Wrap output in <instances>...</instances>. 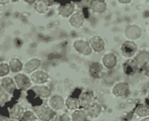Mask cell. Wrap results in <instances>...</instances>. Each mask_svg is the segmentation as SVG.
<instances>
[{
    "label": "cell",
    "instance_id": "6da1fadb",
    "mask_svg": "<svg viewBox=\"0 0 149 121\" xmlns=\"http://www.w3.org/2000/svg\"><path fill=\"white\" fill-rule=\"evenodd\" d=\"M33 111L37 114V117L41 120H52L56 117V111L50 105H37L33 106Z\"/></svg>",
    "mask_w": 149,
    "mask_h": 121
},
{
    "label": "cell",
    "instance_id": "7a4b0ae2",
    "mask_svg": "<svg viewBox=\"0 0 149 121\" xmlns=\"http://www.w3.org/2000/svg\"><path fill=\"white\" fill-rule=\"evenodd\" d=\"M80 107L82 109L87 110L90 106L95 102V94L91 90H86L80 94Z\"/></svg>",
    "mask_w": 149,
    "mask_h": 121
},
{
    "label": "cell",
    "instance_id": "3957f363",
    "mask_svg": "<svg viewBox=\"0 0 149 121\" xmlns=\"http://www.w3.org/2000/svg\"><path fill=\"white\" fill-rule=\"evenodd\" d=\"M129 92H130L129 86L125 82H118L115 83L112 89L113 95L118 98L127 97L129 95Z\"/></svg>",
    "mask_w": 149,
    "mask_h": 121
},
{
    "label": "cell",
    "instance_id": "277c9868",
    "mask_svg": "<svg viewBox=\"0 0 149 121\" xmlns=\"http://www.w3.org/2000/svg\"><path fill=\"white\" fill-rule=\"evenodd\" d=\"M73 46L77 52L82 55H85V56H89L93 52V49L91 48L90 42L84 41V40L74 41L73 43Z\"/></svg>",
    "mask_w": 149,
    "mask_h": 121
},
{
    "label": "cell",
    "instance_id": "5b68a950",
    "mask_svg": "<svg viewBox=\"0 0 149 121\" xmlns=\"http://www.w3.org/2000/svg\"><path fill=\"white\" fill-rule=\"evenodd\" d=\"M138 50V45L133 41H126L121 45L122 54L126 58H132Z\"/></svg>",
    "mask_w": 149,
    "mask_h": 121
},
{
    "label": "cell",
    "instance_id": "8992f818",
    "mask_svg": "<svg viewBox=\"0 0 149 121\" xmlns=\"http://www.w3.org/2000/svg\"><path fill=\"white\" fill-rule=\"evenodd\" d=\"M17 87L20 90L26 91L32 87V79L25 74H17L14 77Z\"/></svg>",
    "mask_w": 149,
    "mask_h": 121
},
{
    "label": "cell",
    "instance_id": "52a82bcc",
    "mask_svg": "<svg viewBox=\"0 0 149 121\" xmlns=\"http://www.w3.org/2000/svg\"><path fill=\"white\" fill-rule=\"evenodd\" d=\"M124 35L129 41H135L142 36V29L139 25L133 24L128 26L124 30Z\"/></svg>",
    "mask_w": 149,
    "mask_h": 121
},
{
    "label": "cell",
    "instance_id": "ba28073f",
    "mask_svg": "<svg viewBox=\"0 0 149 121\" xmlns=\"http://www.w3.org/2000/svg\"><path fill=\"white\" fill-rule=\"evenodd\" d=\"M139 63L134 59H128L123 63V74L127 76H133L139 71Z\"/></svg>",
    "mask_w": 149,
    "mask_h": 121
},
{
    "label": "cell",
    "instance_id": "9c48e42d",
    "mask_svg": "<svg viewBox=\"0 0 149 121\" xmlns=\"http://www.w3.org/2000/svg\"><path fill=\"white\" fill-rule=\"evenodd\" d=\"M32 82L36 85H42L47 82L49 80V74L43 70H37L32 74Z\"/></svg>",
    "mask_w": 149,
    "mask_h": 121
},
{
    "label": "cell",
    "instance_id": "30bf717a",
    "mask_svg": "<svg viewBox=\"0 0 149 121\" xmlns=\"http://www.w3.org/2000/svg\"><path fill=\"white\" fill-rule=\"evenodd\" d=\"M1 87L2 88L9 94L14 93L17 89V84L14 78L13 79L9 77H3L1 79Z\"/></svg>",
    "mask_w": 149,
    "mask_h": 121
},
{
    "label": "cell",
    "instance_id": "8fae6325",
    "mask_svg": "<svg viewBox=\"0 0 149 121\" xmlns=\"http://www.w3.org/2000/svg\"><path fill=\"white\" fill-rule=\"evenodd\" d=\"M91 48L96 53H100L104 50L105 48V43L104 40L100 36H94L90 39L89 41Z\"/></svg>",
    "mask_w": 149,
    "mask_h": 121
},
{
    "label": "cell",
    "instance_id": "7c38bea8",
    "mask_svg": "<svg viewBox=\"0 0 149 121\" xmlns=\"http://www.w3.org/2000/svg\"><path fill=\"white\" fill-rule=\"evenodd\" d=\"M102 63L107 69H114L118 63L117 56L113 53H107L102 58Z\"/></svg>",
    "mask_w": 149,
    "mask_h": 121
},
{
    "label": "cell",
    "instance_id": "4fadbf2b",
    "mask_svg": "<svg viewBox=\"0 0 149 121\" xmlns=\"http://www.w3.org/2000/svg\"><path fill=\"white\" fill-rule=\"evenodd\" d=\"M90 8L92 12L102 14L107 10V3L105 0H91L90 2Z\"/></svg>",
    "mask_w": 149,
    "mask_h": 121
},
{
    "label": "cell",
    "instance_id": "5bb4252c",
    "mask_svg": "<svg viewBox=\"0 0 149 121\" xmlns=\"http://www.w3.org/2000/svg\"><path fill=\"white\" fill-rule=\"evenodd\" d=\"M41 64H42V61L38 58L29 59L23 66V72L25 74H32L33 72L37 71L40 68Z\"/></svg>",
    "mask_w": 149,
    "mask_h": 121
},
{
    "label": "cell",
    "instance_id": "9a60e30c",
    "mask_svg": "<svg viewBox=\"0 0 149 121\" xmlns=\"http://www.w3.org/2000/svg\"><path fill=\"white\" fill-rule=\"evenodd\" d=\"M49 105L56 111H59L63 110L65 105V102L62 96L59 95H54L52 96L49 99Z\"/></svg>",
    "mask_w": 149,
    "mask_h": 121
},
{
    "label": "cell",
    "instance_id": "2e32d148",
    "mask_svg": "<svg viewBox=\"0 0 149 121\" xmlns=\"http://www.w3.org/2000/svg\"><path fill=\"white\" fill-rule=\"evenodd\" d=\"M89 73L92 78L100 79L104 74V65L98 62L92 63L89 68Z\"/></svg>",
    "mask_w": 149,
    "mask_h": 121
},
{
    "label": "cell",
    "instance_id": "e0dca14e",
    "mask_svg": "<svg viewBox=\"0 0 149 121\" xmlns=\"http://www.w3.org/2000/svg\"><path fill=\"white\" fill-rule=\"evenodd\" d=\"M32 91L34 94L40 97V98H48L52 95V91L51 89L47 87V86H40V85H36L32 87Z\"/></svg>",
    "mask_w": 149,
    "mask_h": 121
},
{
    "label": "cell",
    "instance_id": "ac0fdd59",
    "mask_svg": "<svg viewBox=\"0 0 149 121\" xmlns=\"http://www.w3.org/2000/svg\"><path fill=\"white\" fill-rule=\"evenodd\" d=\"M84 22H85V16L80 12H74L70 16L69 23L73 28H80L83 26Z\"/></svg>",
    "mask_w": 149,
    "mask_h": 121
},
{
    "label": "cell",
    "instance_id": "d6986e66",
    "mask_svg": "<svg viewBox=\"0 0 149 121\" xmlns=\"http://www.w3.org/2000/svg\"><path fill=\"white\" fill-rule=\"evenodd\" d=\"M74 12V5L73 3H69L59 7L58 13L63 17H70Z\"/></svg>",
    "mask_w": 149,
    "mask_h": 121
},
{
    "label": "cell",
    "instance_id": "ffe728a7",
    "mask_svg": "<svg viewBox=\"0 0 149 121\" xmlns=\"http://www.w3.org/2000/svg\"><path fill=\"white\" fill-rule=\"evenodd\" d=\"M134 58L137 61V63H139V66L145 67L149 63V51L145 50H141L136 54Z\"/></svg>",
    "mask_w": 149,
    "mask_h": 121
},
{
    "label": "cell",
    "instance_id": "44dd1931",
    "mask_svg": "<svg viewBox=\"0 0 149 121\" xmlns=\"http://www.w3.org/2000/svg\"><path fill=\"white\" fill-rule=\"evenodd\" d=\"M86 111L90 118L95 119L100 116L102 112V105L98 102H94V104L90 106Z\"/></svg>",
    "mask_w": 149,
    "mask_h": 121
},
{
    "label": "cell",
    "instance_id": "7402d4cb",
    "mask_svg": "<svg viewBox=\"0 0 149 121\" xmlns=\"http://www.w3.org/2000/svg\"><path fill=\"white\" fill-rule=\"evenodd\" d=\"M87 111L85 109H76L71 114V120L73 121H86L89 119Z\"/></svg>",
    "mask_w": 149,
    "mask_h": 121
},
{
    "label": "cell",
    "instance_id": "603a6c76",
    "mask_svg": "<svg viewBox=\"0 0 149 121\" xmlns=\"http://www.w3.org/2000/svg\"><path fill=\"white\" fill-rule=\"evenodd\" d=\"M9 67H10L11 72L12 73H14V74H17V73H20L22 70H23V64L21 62L20 59L17 58H11L10 61H9Z\"/></svg>",
    "mask_w": 149,
    "mask_h": 121
},
{
    "label": "cell",
    "instance_id": "cb8c5ba5",
    "mask_svg": "<svg viewBox=\"0 0 149 121\" xmlns=\"http://www.w3.org/2000/svg\"><path fill=\"white\" fill-rule=\"evenodd\" d=\"M134 112L137 116L141 118H145L147 116H149V105L148 104H139L136 107Z\"/></svg>",
    "mask_w": 149,
    "mask_h": 121
},
{
    "label": "cell",
    "instance_id": "d4e9b609",
    "mask_svg": "<svg viewBox=\"0 0 149 121\" xmlns=\"http://www.w3.org/2000/svg\"><path fill=\"white\" fill-rule=\"evenodd\" d=\"M65 106L70 111H74L80 107V100L79 97L69 96L65 100Z\"/></svg>",
    "mask_w": 149,
    "mask_h": 121
},
{
    "label": "cell",
    "instance_id": "484cf974",
    "mask_svg": "<svg viewBox=\"0 0 149 121\" xmlns=\"http://www.w3.org/2000/svg\"><path fill=\"white\" fill-rule=\"evenodd\" d=\"M24 112H25L24 111V108L21 105H16L12 108L11 116L14 120H21L23 114H24Z\"/></svg>",
    "mask_w": 149,
    "mask_h": 121
},
{
    "label": "cell",
    "instance_id": "4316f807",
    "mask_svg": "<svg viewBox=\"0 0 149 121\" xmlns=\"http://www.w3.org/2000/svg\"><path fill=\"white\" fill-rule=\"evenodd\" d=\"M48 8L49 6L47 4H46L44 2H42V0H38L35 3V10L37 11L38 13L40 14H43V13H46L48 11Z\"/></svg>",
    "mask_w": 149,
    "mask_h": 121
},
{
    "label": "cell",
    "instance_id": "83f0119b",
    "mask_svg": "<svg viewBox=\"0 0 149 121\" xmlns=\"http://www.w3.org/2000/svg\"><path fill=\"white\" fill-rule=\"evenodd\" d=\"M37 120H38V117H37V114L34 112V111H25L21 119V120L25 121H35Z\"/></svg>",
    "mask_w": 149,
    "mask_h": 121
},
{
    "label": "cell",
    "instance_id": "f1b7e54d",
    "mask_svg": "<svg viewBox=\"0 0 149 121\" xmlns=\"http://www.w3.org/2000/svg\"><path fill=\"white\" fill-rule=\"evenodd\" d=\"M11 69L8 63H2L0 64V76H1V78H3V77H6L7 75H8Z\"/></svg>",
    "mask_w": 149,
    "mask_h": 121
},
{
    "label": "cell",
    "instance_id": "f546056e",
    "mask_svg": "<svg viewBox=\"0 0 149 121\" xmlns=\"http://www.w3.org/2000/svg\"><path fill=\"white\" fill-rule=\"evenodd\" d=\"M59 120H71V117H70L67 114H63L62 116L59 117Z\"/></svg>",
    "mask_w": 149,
    "mask_h": 121
},
{
    "label": "cell",
    "instance_id": "4dcf8cb0",
    "mask_svg": "<svg viewBox=\"0 0 149 121\" xmlns=\"http://www.w3.org/2000/svg\"><path fill=\"white\" fill-rule=\"evenodd\" d=\"M144 74L147 77H149V63L145 66V69H144Z\"/></svg>",
    "mask_w": 149,
    "mask_h": 121
},
{
    "label": "cell",
    "instance_id": "1f68e13d",
    "mask_svg": "<svg viewBox=\"0 0 149 121\" xmlns=\"http://www.w3.org/2000/svg\"><path fill=\"white\" fill-rule=\"evenodd\" d=\"M42 1L44 2L46 4H47L48 6L53 5V3H54V0H42Z\"/></svg>",
    "mask_w": 149,
    "mask_h": 121
},
{
    "label": "cell",
    "instance_id": "d6a6232c",
    "mask_svg": "<svg viewBox=\"0 0 149 121\" xmlns=\"http://www.w3.org/2000/svg\"><path fill=\"white\" fill-rule=\"evenodd\" d=\"M117 1L122 4H128L132 2V0H117Z\"/></svg>",
    "mask_w": 149,
    "mask_h": 121
},
{
    "label": "cell",
    "instance_id": "836d02e7",
    "mask_svg": "<svg viewBox=\"0 0 149 121\" xmlns=\"http://www.w3.org/2000/svg\"><path fill=\"white\" fill-rule=\"evenodd\" d=\"M25 3H27L28 4H33V3H35L36 2H37V0H23Z\"/></svg>",
    "mask_w": 149,
    "mask_h": 121
},
{
    "label": "cell",
    "instance_id": "e575fe53",
    "mask_svg": "<svg viewBox=\"0 0 149 121\" xmlns=\"http://www.w3.org/2000/svg\"><path fill=\"white\" fill-rule=\"evenodd\" d=\"M9 1H11V0H0V3L2 5H5V4H8L9 3Z\"/></svg>",
    "mask_w": 149,
    "mask_h": 121
},
{
    "label": "cell",
    "instance_id": "d590c367",
    "mask_svg": "<svg viewBox=\"0 0 149 121\" xmlns=\"http://www.w3.org/2000/svg\"><path fill=\"white\" fill-rule=\"evenodd\" d=\"M142 120L143 121H149V117L148 116H147V117H145L144 119H143Z\"/></svg>",
    "mask_w": 149,
    "mask_h": 121
},
{
    "label": "cell",
    "instance_id": "8d00e7d4",
    "mask_svg": "<svg viewBox=\"0 0 149 121\" xmlns=\"http://www.w3.org/2000/svg\"><path fill=\"white\" fill-rule=\"evenodd\" d=\"M12 2H13V3H17V2H18L19 0H11Z\"/></svg>",
    "mask_w": 149,
    "mask_h": 121
},
{
    "label": "cell",
    "instance_id": "74e56055",
    "mask_svg": "<svg viewBox=\"0 0 149 121\" xmlns=\"http://www.w3.org/2000/svg\"><path fill=\"white\" fill-rule=\"evenodd\" d=\"M147 99H148V100L149 101V92H148V97H147Z\"/></svg>",
    "mask_w": 149,
    "mask_h": 121
},
{
    "label": "cell",
    "instance_id": "f35d334b",
    "mask_svg": "<svg viewBox=\"0 0 149 121\" xmlns=\"http://www.w3.org/2000/svg\"><path fill=\"white\" fill-rule=\"evenodd\" d=\"M145 1H147V2H148L149 3V0H145Z\"/></svg>",
    "mask_w": 149,
    "mask_h": 121
},
{
    "label": "cell",
    "instance_id": "ab89813d",
    "mask_svg": "<svg viewBox=\"0 0 149 121\" xmlns=\"http://www.w3.org/2000/svg\"><path fill=\"white\" fill-rule=\"evenodd\" d=\"M148 32H149V27H148Z\"/></svg>",
    "mask_w": 149,
    "mask_h": 121
}]
</instances>
